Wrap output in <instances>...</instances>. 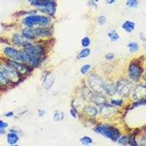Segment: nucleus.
I'll return each mask as SVG.
<instances>
[{
  "label": "nucleus",
  "instance_id": "obj_1",
  "mask_svg": "<svg viewBox=\"0 0 146 146\" xmlns=\"http://www.w3.org/2000/svg\"><path fill=\"white\" fill-rule=\"evenodd\" d=\"M96 132L102 134L113 141H116L120 138V132L117 129L110 126H99L95 129Z\"/></svg>",
  "mask_w": 146,
  "mask_h": 146
},
{
  "label": "nucleus",
  "instance_id": "obj_2",
  "mask_svg": "<svg viewBox=\"0 0 146 146\" xmlns=\"http://www.w3.org/2000/svg\"><path fill=\"white\" fill-rule=\"evenodd\" d=\"M88 83L95 92L102 94L105 91V83L96 75H91L88 78Z\"/></svg>",
  "mask_w": 146,
  "mask_h": 146
},
{
  "label": "nucleus",
  "instance_id": "obj_3",
  "mask_svg": "<svg viewBox=\"0 0 146 146\" xmlns=\"http://www.w3.org/2000/svg\"><path fill=\"white\" fill-rule=\"evenodd\" d=\"M50 22V19L42 15H30L23 20V23L28 27H32L35 25H45Z\"/></svg>",
  "mask_w": 146,
  "mask_h": 146
},
{
  "label": "nucleus",
  "instance_id": "obj_4",
  "mask_svg": "<svg viewBox=\"0 0 146 146\" xmlns=\"http://www.w3.org/2000/svg\"><path fill=\"white\" fill-rule=\"evenodd\" d=\"M131 89V84L124 79H121L118 82L116 86V90L122 96H127L130 93Z\"/></svg>",
  "mask_w": 146,
  "mask_h": 146
},
{
  "label": "nucleus",
  "instance_id": "obj_5",
  "mask_svg": "<svg viewBox=\"0 0 146 146\" xmlns=\"http://www.w3.org/2000/svg\"><path fill=\"white\" fill-rule=\"evenodd\" d=\"M143 70L139 65L136 63H132L129 68V75L130 78L134 80H138L140 78Z\"/></svg>",
  "mask_w": 146,
  "mask_h": 146
},
{
  "label": "nucleus",
  "instance_id": "obj_6",
  "mask_svg": "<svg viewBox=\"0 0 146 146\" xmlns=\"http://www.w3.org/2000/svg\"><path fill=\"white\" fill-rule=\"evenodd\" d=\"M30 4L38 7H55V2L52 0H29Z\"/></svg>",
  "mask_w": 146,
  "mask_h": 146
},
{
  "label": "nucleus",
  "instance_id": "obj_7",
  "mask_svg": "<svg viewBox=\"0 0 146 146\" xmlns=\"http://www.w3.org/2000/svg\"><path fill=\"white\" fill-rule=\"evenodd\" d=\"M5 54L16 61H22V53L11 48H7L5 50Z\"/></svg>",
  "mask_w": 146,
  "mask_h": 146
},
{
  "label": "nucleus",
  "instance_id": "obj_8",
  "mask_svg": "<svg viewBox=\"0 0 146 146\" xmlns=\"http://www.w3.org/2000/svg\"><path fill=\"white\" fill-rule=\"evenodd\" d=\"M135 28V23L130 21H126L122 24V29L128 33H131Z\"/></svg>",
  "mask_w": 146,
  "mask_h": 146
},
{
  "label": "nucleus",
  "instance_id": "obj_9",
  "mask_svg": "<svg viewBox=\"0 0 146 146\" xmlns=\"http://www.w3.org/2000/svg\"><path fill=\"white\" fill-rule=\"evenodd\" d=\"M23 35L26 39H28V40H34L36 37L35 32H34V29H31V27L28 29H25L23 30Z\"/></svg>",
  "mask_w": 146,
  "mask_h": 146
},
{
  "label": "nucleus",
  "instance_id": "obj_10",
  "mask_svg": "<svg viewBox=\"0 0 146 146\" xmlns=\"http://www.w3.org/2000/svg\"><path fill=\"white\" fill-rule=\"evenodd\" d=\"M13 41L15 44L18 45H29L28 42L26 40L25 37H22V36H19V35H16L14 36V38H13Z\"/></svg>",
  "mask_w": 146,
  "mask_h": 146
},
{
  "label": "nucleus",
  "instance_id": "obj_11",
  "mask_svg": "<svg viewBox=\"0 0 146 146\" xmlns=\"http://www.w3.org/2000/svg\"><path fill=\"white\" fill-rule=\"evenodd\" d=\"M13 66V68H14L15 70H17V72H21V73H26L27 72V69L25 66H23V65L19 63H17V62H13L11 63Z\"/></svg>",
  "mask_w": 146,
  "mask_h": 146
},
{
  "label": "nucleus",
  "instance_id": "obj_12",
  "mask_svg": "<svg viewBox=\"0 0 146 146\" xmlns=\"http://www.w3.org/2000/svg\"><path fill=\"white\" fill-rule=\"evenodd\" d=\"M34 32H35V35L36 36H46L48 35V29H34Z\"/></svg>",
  "mask_w": 146,
  "mask_h": 146
},
{
  "label": "nucleus",
  "instance_id": "obj_13",
  "mask_svg": "<svg viewBox=\"0 0 146 146\" xmlns=\"http://www.w3.org/2000/svg\"><path fill=\"white\" fill-rule=\"evenodd\" d=\"M8 81V78L7 77V75L5 73V70H0V85L4 86L6 85Z\"/></svg>",
  "mask_w": 146,
  "mask_h": 146
},
{
  "label": "nucleus",
  "instance_id": "obj_14",
  "mask_svg": "<svg viewBox=\"0 0 146 146\" xmlns=\"http://www.w3.org/2000/svg\"><path fill=\"white\" fill-rule=\"evenodd\" d=\"M84 112L90 116H95L98 114V110L96 108H92V107H86L85 108Z\"/></svg>",
  "mask_w": 146,
  "mask_h": 146
},
{
  "label": "nucleus",
  "instance_id": "obj_15",
  "mask_svg": "<svg viewBox=\"0 0 146 146\" xmlns=\"http://www.w3.org/2000/svg\"><path fill=\"white\" fill-rule=\"evenodd\" d=\"M90 53H91V50H90V49H88V48H84V49H83V50L79 53V54L78 55L77 58H78V59L86 58V57H88V56H89Z\"/></svg>",
  "mask_w": 146,
  "mask_h": 146
},
{
  "label": "nucleus",
  "instance_id": "obj_16",
  "mask_svg": "<svg viewBox=\"0 0 146 146\" xmlns=\"http://www.w3.org/2000/svg\"><path fill=\"white\" fill-rule=\"evenodd\" d=\"M18 137L14 133H10L7 136V141L10 145H14L18 142Z\"/></svg>",
  "mask_w": 146,
  "mask_h": 146
},
{
  "label": "nucleus",
  "instance_id": "obj_17",
  "mask_svg": "<svg viewBox=\"0 0 146 146\" xmlns=\"http://www.w3.org/2000/svg\"><path fill=\"white\" fill-rule=\"evenodd\" d=\"M108 36H109L110 40H111L113 42H115L117 40H119L120 36L118 35V34L115 31L113 30V31H110V32L108 33Z\"/></svg>",
  "mask_w": 146,
  "mask_h": 146
},
{
  "label": "nucleus",
  "instance_id": "obj_18",
  "mask_svg": "<svg viewBox=\"0 0 146 146\" xmlns=\"http://www.w3.org/2000/svg\"><path fill=\"white\" fill-rule=\"evenodd\" d=\"M64 115L62 112L61 111H56L54 113V115H53V118H54L55 121H61L64 119Z\"/></svg>",
  "mask_w": 146,
  "mask_h": 146
},
{
  "label": "nucleus",
  "instance_id": "obj_19",
  "mask_svg": "<svg viewBox=\"0 0 146 146\" xmlns=\"http://www.w3.org/2000/svg\"><path fill=\"white\" fill-rule=\"evenodd\" d=\"M80 142L83 145H89L92 143V139H91V137H87V136H84L80 139Z\"/></svg>",
  "mask_w": 146,
  "mask_h": 146
},
{
  "label": "nucleus",
  "instance_id": "obj_20",
  "mask_svg": "<svg viewBox=\"0 0 146 146\" xmlns=\"http://www.w3.org/2000/svg\"><path fill=\"white\" fill-rule=\"evenodd\" d=\"M128 48H129V50L132 53L134 52L137 51L138 49H139V45L137 42H130L129 45H128Z\"/></svg>",
  "mask_w": 146,
  "mask_h": 146
},
{
  "label": "nucleus",
  "instance_id": "obj_21",
  "mask_svg": "<svg viewBox=\"0 0 146 146\" xmlns=\"http://www.w3.org/2000/svg\"><path fill=\"white\" fill-rule=\"evenodd\" d=\"M126 5L130 8H135L138 6V1L137 0H127Z\"/></svg>",
  "mask_w": 146,
  "mask_h": 146
},
{
  "label": "nucleus",
  "instance_id": "obj_22",
  "mask_svg": "<svg viewBox=\"0 0 146 146\" xmlns=\"http://www.w3.org/2000/svg\"><path fill=\"white\" fill-rule=\"evenodd\" d=\"M105 91L110 95H113L115 92V89L113 87L112 85L105 84Z\"/></svg>",
  "mask_w": 146,
  "mask_h": 146
},
{
  "label": "nucleus",
  "instance_id": "obj_23",
  "mask_svg": "<svg viewBox=\"0 0 146 146\" xmlns=\"http://www.w3.org/2000/svg\"><path fill=\"white\" fill-rule=\"evenodd\" d=\"M81 44L83 47L85 48H87L88 46H89L91 45V40H90L89 37L88 36H85L81 40Z\"/></svg>",
  "mask_w": 146,
  "mask_h": 146
},
{
  "label": "nucleus",
  "instance_id": "obj_24",
  "mask_svg": "<svg viewBox=\"0 0 146 146\" xmlns=\"http://www.w3.org/2000/svg\"><path fill=\"white\" fill-rule=\"evenodd\" d=\"M91 69V65L89 64H86V65H83V66L81 67V69H80V72H81L82 74H86L87 72H88V70Z\"/></svg>",
  "mask_w": 146,
  "mask_h": 146
},
{
  "label": "nucleus",
  "instance_id": "obj_25",
  "mask_svg": "<svg viewBox=\"0 0 146 146\" xmlns=\"http://www.w3.org/2000/svg\"><path fill=\"white\" fill-rule=\"evenodd\" d=\"M128 140H129V137L126 136L123 137H120L118 140V143L120 145H126Z\"/></svg>",
  "mask_w": 146,
  "mask_h": 146
},
{
  "label": "nucleus",
  "instance_id": "obj_26",
  "mask_svg": "<svg viewBox=\"0 0 146 146\" xmlns=\"http://www.w3.org/2000/svg\"><path fill=\"white\" fill-rule=\"evenodd\" d=\"M129 143L131 145H136L137 143L135 141V137L134 136H131L130 137H129Z\"/></svg>",
  "mask_w": 146,
  "mask_h": 146
},
{
  "label": "nucleus",
  "instance_id": "obj_27",
  "mask_svg": "<svg viewBox=\"0 0 146 146\" xmlns=\"http://www.w3.org/2000/svg\"><path fill=\"white\" fill-rule=\"evenodd\" d=\"M105 16H103V15H102V16H100V18H99L98 19V22L100 24H101V25H103V24H105Z\"/></svg>",
  "mask_w": 146,
  "mask_h": 146
},
{
  "label": "nucleus",
  "instance_id": "obj_28",
  "mask_svg": "<svg viewBox=\"0 0 146 146\" xmlns=\"http://www.w3.org/2000/svg\"><path fill=\"white\" fill-rule=\"evenodd\" d=\"M105 58L108 60H112L113 58H114V55L111 53H109L108 54L105 55Z\"/></svg>",
  "mask_w": 146,
  "mask_h": 146
},
{
  "label": "nucleus",
  "instance_id": "obj_29",
  "mask_svg": "<svg viewBox=\"0 0 146 146\" xmlns=\"http://www.w3.org/2000/svg\"><path fill=\"white\" fill-rule=\"evenodd\" d=\"M121 103H122V101H121V100H119V101H118V100H113L112 101V104H114V105H121Z\"/></svg>",
  "mask_w": 146,
  "mask_h": 146
},
{
  "label": "nucleus",
  "instance_id": "obj_30",
  "mask_svg": "<svg viewBox=\"0 0 146 146\" xmlns=\"http://www.w3.org/2000/svg\"><path fill=\"white\" fill-rule=\"evenodd\" d=\"M70 113H71V115H72L74 118H76V117H77L76 112H75L73 109H71V110H70Z\"/></svg>",
  "mask_w": 146,
  "mask_h": 146
},
{
  "label": "nucleus",
  "instance_id": "obj_31",
  "mask_svg": "<svg viewBox=\"0 0 146 146\" xmlns=\"http://www.w3.org/2000/svg\"><path fill=\"white\" fill-rule=\"evenodd\" d=\"M106 2L108 5H112V4H114L115 2V0H106Z\"/></svg>",
  "mask_w": 146,
  "mask_h": 146
},
{
  "label": "nucleus",
  "instance_id": "obj_32",
  "mask_svg": "<svg viewBox=\"0 0 146 146\" xmlns=\"http://www.w3.org/2000/svg\"><path fill=\"white\" fill-rule=\"evenodd\" d=\"M5 126H6V124H5V123H4L2 121H0V129L2 127H5Z\"/></svg>",
  "mask_w": 146,
  "mask_h": 146
},
{
  "label": "nucleus",
  "instance_id": "obj_33",
  "mask_svg": "<svg viewBox=\"0 0 146 146\" xmlns=\"http://www.w3.org/2000/svg\"><path fill=\"white\" fill-rule=\"evenodd\" d=\"M141 40H143V41H144L145 45V47H146V39L145 38V37H143V38H142V37H141Z\"/></svg>",
  "mask_w": 146,
  "mask_h": 146
},
{
  "label": "nucleus",
  "instance_id": "obj_34",
  "mask_svg": "<svg viewBox=\"0 0 146 146\" xmlns=\"http://www.w3.org/2000/svg\"><path fill=\"white\" fill-rule=\"evenodd\" d=\"M95 2H99V0H94Z\"/></svg>",
  "mask_w": 146,
  "mask_h": 146
},
{
  "label": "nucleus",
  "instance_id": "obj_35",
  "mask_svg": "<svg viewBox=\"0 0 146 146\" xmlns=\"http://www.w3.org/2000/svg\"><path fill=\"white\" fill-rule=\"evenodd\" d=\"M145 79H146V73H145ZM145 89H146V86H145Z\"/></svg>",
  "mask_w": 146,
  "mask_h": 146
}]
</instances>
